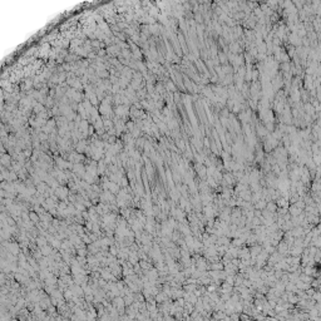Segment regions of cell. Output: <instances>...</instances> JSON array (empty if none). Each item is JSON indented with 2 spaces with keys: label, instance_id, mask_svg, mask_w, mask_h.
Instances as JSON below:
<instances>
[{
  "label": "cell",
  "instance_id": "obj_1",
  "mask_svg": "<svg viewBox=\"0 0 321 321\" xmlns=\"http://www.w3.org/2000/svg\"><path fill=\"white\" fill-rule=\"evenodd\" d=\"M69 193H70V192L68 191V188L64 187V186H62V184L55 190V195H56V197H58L59 200H62V201L67 200V197L69 196Z\"/></svg>",
  "mask_w": 321,
  "mask_h": 321
},
{
  "label": "cell",
  "instance_id": "obj_2",
  "mask_svg": "<svg viewBox=\"0 0 321 321\" xmlns=\"http://www.w3.org/2000/svg\"><path fill=\"white\" fill-rule=\"evenodd\" d=\"M40 250H42V252H43V256H44V257H47V256H50V255L53 253V251H54V249H53V246H51V245H45V246L40 247Z\"/></svg>",
  "mask_w": 321,
  "mask_h": 321
},
{
  "label": "cell",
  "instance_id": "obj_3",
  "mask_svg": "<svg viewBox=\"0 0 321 321\" xmlns=\"http://www.w3.org/2000/svg\"><path fill=\"white\" fill-rule=\"evenodd\" d=\"M11 163H13V161H11V158H10V156H6V154H3V157H2V164L3 166H5V167H11Z\"/></svg>",
  "mask_w": 321,
  "mask_h": 321
}]
</instances>
